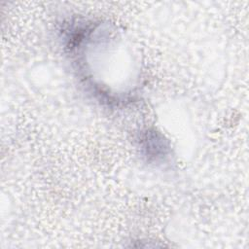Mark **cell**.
Segmentation results:
<instances>
[{
    "label": "cell",
    "instance_id": "obj_1",
    "mask_svg": "<svg viewBox=\"0 0 249 249\" xmlns=\"http://www.w3.org/2000/svg\"><path fill=\"white\" fill-rule=\"evenodd\" d=\"M144 140V149L147 151V155H150V157H162L166 154L167 146L165 145L162 137L157 133H148Z\"/></svg>",
    "mask_w": 249,
    "mask_h": 249
}]
</instances>
